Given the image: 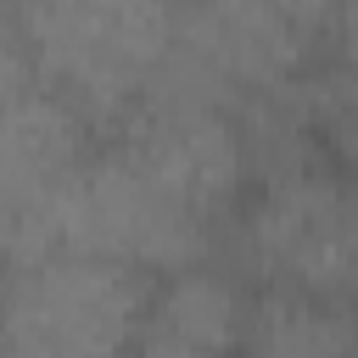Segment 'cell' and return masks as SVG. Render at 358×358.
Instances as JSON below:
<instances>
[{
	"mask_svg": "<svg viewBox=\"0 0 358 358\" xmlns=\"http://www.w3.org/2000/svg\"><path fill=\"white\" fill-rule=\"evenodd\" d=\"M0 45L28 56L90 123L112 134L179 67V6L157 0H6Z\"/></svg>",
	"mask_w": 358,
	"mask_h": 358,
	"instance_id": "2",
	"label": "cell"
},
{
	"mask_svg": "<svg viewBox=\"0 0 358 358\" xmlns=\"http://www.w3.org/2000/svg\"><path fill=\"white\" fill-rule=\"evenodd\" d=\"M302 117H308L313 145L341 173L358 179V67H319V78L308 84Z\"/></svg>",
	"mask_w": 358,
	"mask_h": 358,
	"instance_id": "9",
	"label": "cell"
},
{
	"mask_svg": "<svg viewBox=\"0 0 358 358\" xmlns=\"http://www.w3.org/2000/svg\"><path fill=\"white\" fill-rule=\"evenodd\" d=\"M224 257L263 296L358 308V179L313 140L263 157L224 229Z\"/></svg>",
	"mask_w": 358,
	"mask_h": 358,
	"instance_id": "1",
	"label": "cell"
},
{
	"mask_svg": "<svg viewBox=\"0 0 358 358\" xmlns=\"http://www.w3.org/2000/svg\"><path fill=\"white\" fill-rule=\"evenodd\" d=\"M324 67H358V0L324 6Z\"/></svg>",
	"mask_w": 358,
	"mask_h": 358,
	"instance_id": "10",
	"label": "cell"
},
{
	"mask_svg": "<svg viewBox=\"0 0 358 358\" xmlns=\"http://www.w3.org/2000/svg\"><path fill=\"white\" fill-rule=\"evenodd\" d=\"M145 285L134 268L73 252L6 263L0 358H129Z\"/></svg>",
	"mask_w": 358,
	"mask_h": 358,
	"instance_id": "5",
	"label": "cell"
},
{
	"mask_svg": "<svg viewBox=\"0 0 358 358\" xmlns=\"http://www.w3.org/2000/svg\"><path fill=\"white\" fill-rule=\"evenodd\" d=\"M252 358H358V308L263 296Z\"/></svg>",
	"mask_w": 358,
	"mask_h": 358,
	"instance_id": "8",
	"label": "cell"
},
{
	"mask_svg": "<svg viewBox=\"0 0 358 358\" xmlns=\"http://www.w3.org/2000/svg\"><path fill=\"white\" fill-rule=\"evenodd\" d=\"M95 145V123L28 56L0 45V218L62 190Z\"/></svg>",
	"mask_w": 358,
	"mask_h": 358,
	"instance_id": "6",
	"label": "cell"
},
{
	"mask_svg": "<svg viewBox=\"0 0 358 358\" xmlns=\"http://www.w3.org/2000/svg\"><path fill=\"white\" fill-rule=\"evenodd\" d=\"M324 67V6L285 0H201L179 6V73L235 101L274 112L308 95Z\"/></svg>",
	"mask_w": 358,
	"mask_h": 358,
	"instance_id": "4",
	"label": "cell"
},
{
	"mask_svg": "<svg viewBox=\"0 0 358 358\" xmlns=\"http://www.w3.org/2000/svg\"><path fill=\"white\" fill-rule=\"evenodd\" d=\"M263 291L218 252L157 274L134 324L129 358H252Z\"/></svg>",
	"mask_w": 358,
	"mask_h": 358,
	"instance_id": "7",
	"label": "cell"
},
{
	"mask_svg": "<svg viewBox=\"0 0 358 358\" xmlns=\"http://www.w3.org/2000/svg\"><path fill=\"white\" fill-rule=\"evenodd\" d=\"M101 140L123 151L173 207H185L218 241L257 179V134L246 112L213 95L207 84L185 78L179 67Z\"/></svg>",
	"mask_w": 358,
	"mask_h": 358,
	"instance_id": "3",
	"label": "cell"
}]
</instances>
